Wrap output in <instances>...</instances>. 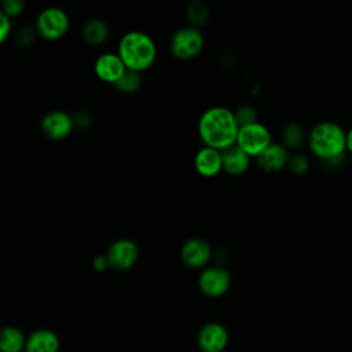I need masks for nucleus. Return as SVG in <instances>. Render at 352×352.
<instances>
[{
  "label": "nucleus",
  "mask_w": 352,
  "mask_h": 352,
  "mask_svg": "<svg viewBox=\"0 0 352 352\" xmlns=\"http://www.w3.org/2000/svg\"><path fill=\"white\" fill-rule=\"evenodd\" d=\"M238 129L232 110L224 106L206 109L198 120V135L204 146L219 151L235 144Z\"/></svg>",
  "instance_id": "f257e3e1"
},
{
  "label": "nucleus",
  "mask_w": 352,
  "mask_h": 352,
  "mask_svg": "<svg viewBox=\"0 0 352 352\" xmlns=\"http://www.w3.org/2000/svg\"><path fill=\"white\" fill-rule=\"evenodd\" d=\"M311 153L323 162H337L345 153V131L336 121H320L307 135Z\"/></svg>",
  "instance_id": "f03ea898"
},
{
  "label": "nucleus",
  "mask_w": 352,
  "mask_h": 352,
  "mask_svg": "<svg viewBox=\"0 0 352 352\" xmlns=\"http://www.w3.org/2000/svg\"><path fill=\"white\" fill-rule=\"evenodd\" d=\"M117 55L121 58L126 70L142 73L155 62L157 47L147 33L132 30L121 37Z\"/></svg>",
  "instance_id": "7ed1b4c3"
},
{
  "label": "nucleus",
  "mask_w": 352,
  "mask_h": 352,
  "mask_svg": "<svg viewBox=\"0 0 352 352\" xmlns=\"http://www.w3.org/2000/svg\"><path fill=\"white\" fill-rule=\"evenodd\" d=\"M205 45L204 33L199 28L183 26L177 29L169 41V50L176 59L190 60L198 56Z\"/></svg>",
  "instance_id": "20e7f679"
},
{
  "label": "nucleus",
  "mask_w": 352,
  "mask_h": 352,
  "mask_svg": "<svg viewBox=\"0 0 352 352\" xmlns=\"http://www.w3.org/2000/svg\"><path fill=\"white\" fill-rule=\"evenodd\" d=\"M272 143L271 131L261 122L239 126L235 144L243 150L250 158H256Z\"/></svg>",
  "instance_id": "39448f33"
},
{
  "label": "nucleus",
  "mask_w": 352,
  "mask_h": 352,
  "mask_svg": "<svg viewBox=\"0 0 352 352\" xmlns=\"http://www.w3.org/2000/svg\"><path fill=\"white\" fill-rule=\"evenodd\" d=\"M69 16L58 7L43 10L36 19V29L41 37L47 40H58L69 30Z\"/></svg>",
  "instance_id": "423d86ee"
},
{
  "label": "nucleus",
  "mask_w": 352,
  "mask_h": 352,
  "mask_svg": "<svg viewBox=\"0 0 352 352\" xmlns=\"http://www.w3.org/2000/svg\"><path fill=\"white\" fill-rule=\"evenodd\" d=\"M231 286V275L221 265L205 267L198 276V287L206 297H221Z\"/></svg>",
  "instance_id": "0eeeda50"
},
{
  "label": "nucleus",
  "mask_w": 352,
  "mask_h": 352,
  "mask_svg": "<svg viewBox=\"0 0 352 352\" xmlns=\"http://www.w3.org/2000/svg\"><path fill=\"white\" fill-rule=\"evenodd\" d=\"M230 341L228 330L219 322L204 324L197 334V345L202 352H223Z\"/></svg>",
  "instance_id": "6e6552de"
},
{
  "label": "nucleus",
  "mask_w": 352,
  "mask_h": 352,
  "mask_svg": "<svg viewBox=\"0 0 352 352\" xmlns=\"http://www.w3.org/2000/svg\"><path fill=\"white\" fill-rule=\"evenodd\" d=\"M106 257L109 261V267L118 271H125L136 264L139 258V249L133 241L124 238L110 245Z\"/></svg>",
  "instance_id": "1a4fd4ad"
},
{
  "label": "nucleus",
  "mask_w": 352,
  "mask_h": 352,
  "mask_svg": "<svg viewBox=\"0 0 352 352\" xmlns=\"http://www.w3.org/2000/svg\"><path fill=\"white\" fill-rule=\"evenodd\" d=\"M180 258L188 268H205L212 258V248L202 238H190L180 248Z\"/></svg>",
  "instance_id": "9d476101"
},
{
  "label": "nucleus",
  "mask_w": 352,
  "mask_h": 352,
  "mask_svg": "<svg viewBox=\"0 0 352 352\" xmlns=\"http://www.w3.org/2000/svg\"><path fill=\"white\" fill-rule=\"evenodd\" d=\"M73 118L60 110H54L45 114L41 120L43 132L52 140H60L69 136L73 131Z\"/></svg>",
  "instance_id": "9b49d317"
},
{
  "label": "nucleus",
  "mask_w": 352,
  "mask_h": 352,
  "mask_svg": "<svg viewBox=\"0 0 352 352\" xmlns=\"http://www.w3.org/2000/svg\"><path fill=\"white\" fill-rule=\"evenodd\" d=\"M94 70L99 80L114 85L125 73L126 67L124 66L121 58L117 54L106 52L95 60Z\"/></svg>",
  "instance_id": "f8f14e48"
},
{
  "label": "nucleus",
  "mask_w": 352,
  "mask_h": 352,
  "mask_svg": "<svg viewBox=\"0 0 352 352\" xmlns=\"http://www.w3.org/2000/svg\"><path fill=\"white\" fill-rule=\"evenodd\" d=\"M60 340L50 329H37L26 337L23 352H59Z\"/></svg>",
  "instance_id": "ddd939ff"
},
{
  "label": "nucleus",
  "mask_w": 352,
  "mask_h": 352,
  "mask_svg": "<svg viewBox=\"0 0 352 352\" xmlns=\"http://www.w3.org/2000/svg\"><path fill=\"white\" fill-rule=\"evenodd\" d=\"M289 151L280 143H271L263 153L256 157L257 165L261 170L274 173L286 168Z\"/></svg>",
  "instance_id": "4468645a"
},
{
  "label": "nucleus",
  "mask_w": 352,
  "mask_h": 352,
  "mask_svg": "<svg viewBox=\"0 0 352 352\" xmlns=\"http://www.w3.org/2000/svg\"><path fill=\"white\" fill-rule=\"evenodd\" d=\"M194 168L204 177H213L221 172V151L204 146L194 157Z\"/></svg>",
  "instance_id": "2eb2a0df"
},
{
  "label": "nucleus",
  "mask_w": 352,
  "mask_h": 352,
  "mask_svg": "<svg viewBox=\"0 0 352 352\" xmlns=\"http://www.w3.org/2000/svg\"><path fill=\"white\" fill-rule=\"evenodd\" d=\"M250 157L236 144L221 150V170L231 176H239L249 169Z\"/></svg>",
  "instance_id": "dca6fc26"
},
{
  "label": "nucleus",
  "mask_w": 352,
  "mask_h": 352,
  "mask_svg": "<svg viewBox=\"0 0 352 352\" xmlns=\"http://www.w3.org/2000/svg\"><path fill=\"white\" fill-rule=\"evenodd\" d=\"M26 336L15 326L0 327V352H23Z\"/></svg>",
  "instance_id": "f3484780"
},
{
  "label": "nucleus",
  "mask_w": 352,
  "mask_h": 352,
  "mask_svg": "<svg viewBox=\"0 0 352 352\" xmlns=\"http://www.w3.org/2000/svg\"><path fill=\"white\" fill-rule=\"evenodd\" d=\"M280 139H282L280 144L287 151L289 150H298L307 139L305 129L301 124H298L296 121H290L283 126L282 133H280Z\"/></svg>",
  "instance_id": "a211bd4d"
},
{
  "label": "nucleus",
  "mask_w": 352,
  "mask_h": 352,
  "mask_svg": "<svg viewBox=\"0 0 352 352\" xmlns=\"http://www.w3.org/2000/svg\"><path fill=\"white\" fill-rule=\"evenodd\" d=\"M109 36V28L104 21L99 18L89 19L82 28V38L89 45H100Z\"/></svg>",
  "instance_id": "6ab92c4d"
},
{
  "label": "nucleus",
  "mask_w": 352,
  "mask_h": 352,
  "mask_svg": "<svg viewBox=\"0 0 352 352\" xmlns=\"http://www.w3.org/2000/svg\"><path fill=\"white\" fill-rule=\"evenodd\" d=\"M208 15H209V11L206 4L198 0L188 3L186 8V16L190 22V26H194V28H198L199 25L205 23L208 19Z\"/></svg>",
  "instance_id": "aec40b11"
},
{
  "label": "nucleus",
  "mask_w": 352,
  "mask_h": 352,
  "mask_svg": "<svg viewBox=\"0 0 352 352\" xmlns=\"http://www.w3.org/2000/svg\"><path fill=\"white\" fill-rule=\"evenodd\" d=\"M116 89L122 94H133L142 87V76L138 72L125 70L121 78L114 84Z\"/></svg>",
  "instance_id": "412c9836"
},
{
  "label": "nucleus",
  "mask_w": 352,
  "mask_h": 352,
  "mask_svg": "<svg viewBox=\"0 0 352 352\" xmlns=\"http://www.w3.org/2000/svg\"><path fill=\"white\" fill-rule=\"evenodd\" d=\"M232 113L239 126H245L257 121V113L250 104H241L235 110H232Z\"/></svg>",
  "instance_id": "4be33fe9"
},
{
  "label": "nucleus",
  "mask_w": 352,
  "mask_h": 352,
  "mask_svg": "<svg viewBox=\"0 0 352 352\" xmlns=\"http://www.w3.org/2000/svg\"><path fill=\"white\" fill-rule=\"evenodd\" d=\"M286 168L289 169L290 173H293L296 176H302L309 169V161L302 154H293V155H289Z\"/></svg>",
  "instance_id": "5701e85b"
},
{
  "label": "nucleus",
  "mask_w": 352,
  "mask_h": 352,
  "mask_svg": "<svg viewBox=\"0 0 352 352\" xmlns=\"http://www.w3.org/2000/svg\"><path fill=\"white\" fill-rule=\"evenodd\" d=\"M25 8V3L21 0H6L1 4V11L10 18V16H15L19 15Z\"/></svg>",
  "instance_id": "b1692460"
},
{
  "label": "nucleus",
  "mask_w": 352,
  "mask_h": 352,
  "mask_svg": "<svg viewBox=\"0 0 352 352\" xmlns=\"http://www.w3.org/2000/svg\"><path fill=\"white\" fill-rule=\"evenodd\" d=\"M11 30V22L10 18L0 10V44H3Z\"/></svg>",
  "instance_id": "393cba45"
},
{
  "label": "nucleus",
  "mask_w": 352,
  "mask_h": 352,
  "mask_svg": "<svg viewBox=\"0 0 352 352\" xmlns=\"http://www.w3.org/2000/svg\"><path fill=\"white\" fill-rule=\"evenodd\" d=\"M94 268L96 271H104L109 268V261H107V257L106 256H96L94 258V263H92Z\"/></svg>",
  "instance_id": "a878e982"
},
{
  "label": "nucleus",
  "mask_w": 352,
  "mask_h": 352,
  "mask_svg": "<svg viewBox=\"0 0 352 352\" xmlns=\"http://www.w3.org/2000/svg\"><path fill=\"white\" fill-rule=\"evenodd\" d=\"M345 151L352 154V126L345 132Z\"/></svg>",
  "instance_id": "bb28decb"
}]
</instances>
